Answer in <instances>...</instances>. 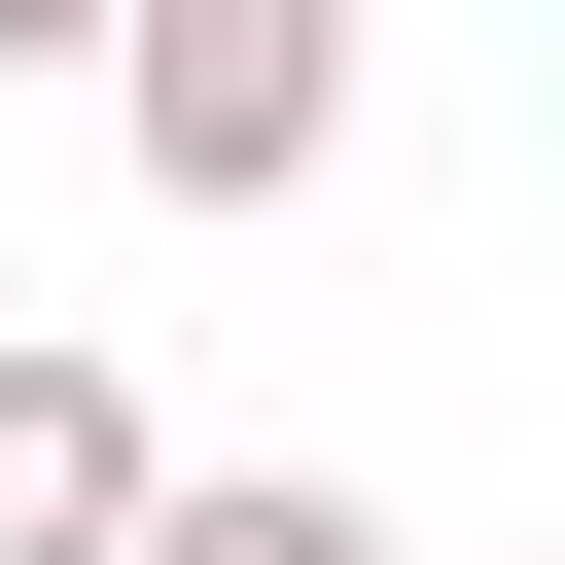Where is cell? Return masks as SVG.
<instances>
[{
	"label": "cell",
	"instance_id": "obj_1",
	"mask_svg": "<svg viewBox=\"0 0 565 565\" xmlns=\"http://www.w3.org/2000/svg\"><path fill=\"white\" fill-rule=\"evenodd\" d=\"M106 141H141L177 212H282V177L353 141V0H106Z\"/></svg>",
	"mask_w": 565,
	"mask_h": 565
},
{
	"label": "cell",
	"instance_id": "obj_2",
	"mask_svg": "<svg viewBox=\"0 0 565 565\" xmlns=\"http://www.w3.org/2000/svg\"><path fill=\"white\" fill-rule=\"evenodd\" d=\"M177 494V424H141V353H71V318H0V565H106Z\"/></svg>",
	"mask_w": 565,
	"mask_h": 565
},
{
	"label": "cell",
	"instance_id": "obj_3",
	"mask_svg": "<svg viewBox=\"0 0 565 565\" xmlns=\"http://www.w3.org/2000/svg\"><path fill=\"white\" fill-rule=\"evenodd\" d=\"M106 565H388V494H318V459H177Z\"/></svg>",
	"mask_w": 565,
	"mask_h": 565
},
{
	"label": "cell",
	"instance_id": "obj_4",
	"mask_svg": "<svg viewBox=\"0 0 565 565\" xmlns=\"http://www.w3.org/2000/svg\"><path fill=\"white\" fill-rule=\"evenodd\" d=\"M0 71H106V0H0Z\"/></svg>",
	"mask_w": 565,
	"mask_h": 565
}]
</instances>
